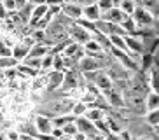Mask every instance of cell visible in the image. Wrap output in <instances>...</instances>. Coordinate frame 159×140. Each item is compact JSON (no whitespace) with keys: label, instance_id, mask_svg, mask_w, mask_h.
I'll return each instance as SVG.
<instances>
[{"label":"cell","instance_id":"26","mask_svg":"<svg viewBox=\"0 0 159 140\" xmlns=\"http://www.w3.org/2000/svg\"><path fill=\"white\" fill-rule=\"evenodd\" d=\"M117 4H121V0H112V5H117Z\"/></svg>","mask_w":159,"mask_h":140},{"label":"cell","instance_id":"5","mask_svg":"<svg viewBox=\"0 0 159 140\" xmlns=\"http://www.w3.org/2000/svg\"><path fill=\"white\" fill-rule=\"evenodd\" d=\"M70 33H72V37H74L77 42H88V40H89V33L86 32L82 26H77V25H74V26L70 28Z\"/></svg>","mask_w":159,"mask_h":140},{"label":"cell","instance_id":"14","mask_svg":"<svg viewBox=\"0 0 159 140\" xmlns=\"http://www.w3.org/2000/svg\"><path fill=\"white\" fill-rule=\"evenodd\" d=\"M143 4H145V7H149L152 11L157 9V0H143Z\"/></svg>","mask_w":159,"mask_h":140},{"label":"cell","instance_id":"23","mask_svg":"<svg viewBox=\"0 0 159 140\" xmlns=\"http://www.w3.org/2000/svg\"><path fill=\"white\" fill-rule=\"evenodd\" d=\"M14 4H16V7H25V4H26V0H14Z\"/></svg>","mask_w":159,"mask_h":140},{"label":"cell","instance_id":"7","mask_svg":"<svg viewBox=\"0 0 159 140\" xmlns=\"http://www.w3.org/2000/svg\"><path fill=\"white\" fill-rule=\"evenodd\" d=\"M63 12H65L66 16H70V18H79L80 14H82V9L75 4H66L65 7H63Z\"/></svg>","mask_w":159,"mask_h":140},{"label":"cell","instance_id":"16","mask_svg":"<svg viewBox=\"0 0 159 140\" xmlns=\"http://www.w3.org/2000/svg\"><path fill=\"white\" fill-rule=\"evenodd\" d=\"M128 44H129V47H133L135 51H142V46H140L136 40H131V39H128Z\"/></svg>","mask_w":159,"mask_h":140},{"label":"cell","instance_id":"19","mask_svg":"<svg viewBox=\"0 0 159 140\" xmlns=\"http://www.w3.org/2000/svg\"><path fill=\"white\" fill-rule=\"evenodd\" d=\"M70 4H84V5H89L93 4V0H68Z\"/></svg>","mask_w":159,"mask_h":140},{"label":"cell","instance_id":"9","mask_svg":"<svg viewBox=\"0 0 159 140\" xmlns=\"http://www.w3.org/2000/svg\"><path fill=\"white\" fill-rule=\"evenodd\" d=\"M86 16H88L89 19H98L100 16V9H98V5H94V4H89L88 7H86Z\"/></svg>","mask_w":159,"mask_h":140},{"label":"cell","instance_id":"21","mask_svg":"<svg viewBox=\"0 0 159 140\" xmlns=\"http://www.w3.org/2000/svg\"><path fill=\"white\" fill-rule=\"evenodd\" d=\"M98 82H100V86H103V88H108V79H105V77H100Z\"/></svg>","mask_w":159,"mask_h":140},{"label":"cell","instance_id":"12","mask_svg":"<svg viewBox=\"0 0 159 140\" xmlns=\"http://www.w3.org/2000/svg\"><path fill=\"white\" fill-rule=\"evenodd\" d=\"M121 5H122V12H133V9H135V5H133V2L131 0H121Z\"/></svg>","mask_w":159,"mask_h":140},{"label":"cell","instance_id":"17","mask_svg":"<svg viewBox=\"0 0 159 140\" xmlns=\"http://www.w3.org/2000/svg\"><path fill=\"white\" fill-rule=\"evenodd\" d=\"M112 42L116 44V46H119V47H124V42H122V39H119L117 35H112Z\"/></svg>","mask_w":159,"mask_h":140},{"label":"cell","instance_id":"3","mask_svg":"<svg viewBox=\"0 0 159 140\" xmlns=\"http://www.w3.org/2000/svg\"><path fill=\"white\" fill-rule=\"evenodd\" d=\"M103 19H105V21H110V23H121V21L126 19V14L119 9H112V7H110V9L107 11V16H103Z\"/></svg>","mask_w":159,"mask_h":140},{"label":"cell","instance_id":"11","mask_svg":"<svg viewBox=\"0 0 159 140\" xmlns=\"http://www.w3.org/2000/svg\"><path fill=\"white\" fill-rule=\"evenodd\" d=\"M96 67H100V61L94 60V58H88V60L82 61V68L84 70H94Z\"/></svg>","mask_w":159,"mask_h":140},{"label":"cell","instance_id":"24","mask_svg":"<svg viewBox=\"0 0 159 140\" xmlns=\"http://www.w3.org/2000/svg\"><path fill=\"white\" fill-rule=\"evenodd\" d=\"M39 124H40V128H42V130H47V128H49V126H47V123L44 121V119H40V121H39Z\"/></svg>","mask_w":159,"mask_h":140},{"label":"cell","instance_id":"10","mask_svg":"<svg viewBox=\"0 0 159 140\" xmlns=\"http://www.w3.org/2000/svg\"><path fill=\"white\" fill-rule=\"evenodd\" d=\"M47 11V5L46 4H39L37 5V9H35V12H33V23H37V21H40V18H42L44 14H46Z\"/></svg>","mask_w":159,"mask_h":140},{"label":"cell","instance_id":"8","mask_svg":"<svg viewBox=\"0 0 159 140\" xmlns=\"http://www.w3.org/2000/svg\"><path fill=\"white\" fill-rule=\"evenodd\" d=\"M135 18H136V21L140 25H150L152 23V16H150L147 11H143V9H138L135 12Z\"/></svg>","mask_w":159,"mask_h":140},{"label":"cell","instance_id":"6","mask_svg":"<svg viewBox=\"0 0 159 140\" xmlns=\"http://www.w3.org/2000/svg\"><path fill=\"white\" fill-rule=\"evenodd\" d=\"M128 102H129V105L133 109H136V110H142L143 109V98L140 96V95H136V93H129L128 95Z\"/></svg>","mask_w":159,"mask_h":140},{"label":"cell","instance_id":"18","mask_svg":"<svg viewBox=\"0 0 159 140\" xmlns=\"http://www.w3.org/2000/svg\"><path fill=\"white\" fill-rule=\"evenodd\" d=\"M25 53H26V47H16L14 54L18 56V58H21V56H25Z\"/></svg>","mask_w":159,"mask_h":140},{"label":"cell","instance_id":"13","mask_svg":"<svg viewBox=\"0 0 159 140\" xmlns=\"http://www.w3.org/2000/svg\"><path fill=\"white\" fill-rule=\"evenodd\" d=\"M110 7H112V0H100V4H98V9L108 11Z\"/></svg>","mask_w":159,"mask_h":140},{"label":"cell","instance_id":"2","mask_svg":"<svg viewBox=\"0 0 159 140\" xmlns=\"http://www.w3.org/2000/svg\"><path fill=\"white\" fill-rule=\"evenodd\" d=\"M68 109H72V102H70V100H56V102H52V103L47 105V110L51 112L49 116L63 114V112H66Z\"/></svg>","mask_w":159,"mask_h":140},{"label":"cell","instance_id":"1","mask_svg":"<svg viewBox=\"0 0 159 140\" xmlns=\"http://www.w3.org/2000/svg\"><path fill=\"white\" fill-rule=\"evenodd\" d=\"M96 30L102 33H108V35H117V33H124L126 30L121 28L117 23H110V21H100L98 25H94Z\"/></svg>","mask_w":159,"mask_h":140},{"label":"cell","instance_id":"4","mask_svg":"<svg viewBox=\"0 0 159 140\" xmlns=\"http://www.w3.org/2000/svg\"><path fill=\"white\" fill-rule=\"evenodd\" d=\"M47 33H49V37L52 39V40H61V39H65V28H63V25L61 23H54L49 26V30H47Z\"/></svg>","mask_w":159,"mask_h":140},{"label":"cell","instance_id":"25","mask_svg":"<svg viewBox=\"0 0 159 140\" xmlns=\"http://www.w3.org/2000/svg\"><path fill=\"white\" fill-rule=\"evenodd\" d=\"M30 2H32V4H35V5H39V4H44L46 0H30Z\"/></svg>","mask_w":159,"mask_h":140},{"label":"cell","instance_id":"22","mask_svg":"<svg viewBox=\"0 0 159 140\" xmlns=\"http://www.w3.org/2000/svg\"><path fill=\"white\" fill-rule=\"evenodd\" d=\"M5 7H7V9H14L16 7L14 0H5Z\"/></svg>","mask_w":159,"mask_h":140},{"label":"cell","instance_id":"15","mask_svg":"<svg viewBox=\"0 0 159 140\" xmlns=\"http://www.w3.org/2000/svg\"><path fill=\"white\" fill-rule=\"evenodd\" d=\"M44 53H46V47H35L32 51V58H37V56L44 54Z\"/></svg>","mask_w":159,"mask_h":140},{"label":"cell","instance_id":"20","mask_svg":"<svg viewBox=\"0 0 159 140\" xmlns=\"http://www.w3.org/2000/svg\"><path fill=\"white\" fill-rule=\"evenodd\" d=\"M74 82H75V75H74V72H70L68 74V79H66V86H72Z\"/></svg>","mask_w":159,"mask_h":140}]
</instances>
